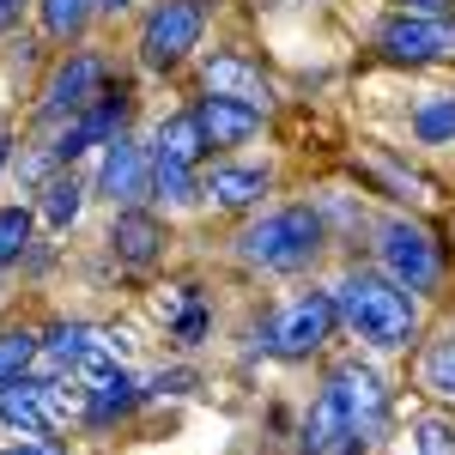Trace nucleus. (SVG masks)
Instances as JSON below:
<instances>
[{
	"label": "nucleus",
	"mask_w": 455,
	"mask_h": 455,
	"mask_svg": "<svg viewBox=\"0 0 455 455\" xmlns=\"http://www.w3.org/2000/svg\"><path fill=\"white\" fill-rule=\"evenodd\" d=\"M334 310L377 352H395L413 340V291L401 280H388V274H347L340 291H334Z\"/></svg>",
	"instance_id": "f257e3e1"
},
{
	"label": "nucleus",
	"mask_w": 455,
	"mask_h": 455,
	"mask_svg": "<svg viewBox=\"0 0 455 455\" xmlns=\"http://www.w3.org/2000/svg\"><path fill=\"white\" fill-rule=\"evenodd\" d=\"M315 249H322V219H315L310 207H280V212H267L261 225L243 231V261L267 267V274H298V267H310Z\"/></svg>",
	"instance_id": "f03ea898"
},
{
	"label": "nucleus",
	"mask_w": 455,
	"mask_h": 455,
	"mask_svg": "<svg viewBox=\"0 0 455 455\" xmlns=\"http://www.w3.org/2000/svg\"><path fill=\"white\" fill-rule=\"evenodd\" d=\"M334 407H340V419H347V455H358L364 443H377L383 437V419H388V388L383 377L371 371V364H358V358H347V364H334L328 371V388H322Z\"/></svg>",
	"instance_id": "7ed1b4c3"
},
{
	"label": "nucleus",
	"mask_w": 455,
	"mask_h": 455,
	"mask_svg": "<svg viewBox=\"0 0 455 455\" xmlns=\"http://www.w3.org/2000/svg\"><path fill=\"white\" fill-rule=\"evenodd\" d=\"M201 152H207V134H201L195 116H164L158 122V134H152V182H158L164 201H195L201 195L195 188Z\"/></svg>",
	"instance_id": "20e7f679"
},
{
	"label": "nucleus",
	"mask_w": 455,
	"mask_h": 455,
	"mask_svg": "<svg viewBox=\"0 0 455 455\" xmlns=\"http://www.w3.org/2000/svg\"><path fill=\"white\" fill-rule=\"evenodd\" d=\"M201 31H207V6L201 0H164L140 31L146 68H176L188 49H201Z\"/></svg>",
	"instance_id": "39448f33"
},
{
	"label": "nucleus",
	"mask_w": 455,
	"mask_h": 455,
	"mask_svg": "<svg viewBox=\"0 0 455 455\" xmlns=\"http://www.w3.org/2000/svg\"><path fill=\"white\" fill-rule=\"evenodd\" d=\"M377 249H383L388 280H401L407 291H431V285L443 280V255H437V243H431V231L407 225V219H388Z\"/></svg>",
	"instance_id": "423d86ee"
},
{
	"label": "nucleus",
	"mask_w": 455,
	"mask_h": 455,
	"mask_svg": "<svg viewBox=\"0 0 455 455\" xmlns=\"http://www.w3.org/2000/svg\"><path fill=\"white\" fill-rule=\"evenodd\" d=\"M377 49L388 61H450L455 55V19H419V12H395L383 31H377Z\"/></svg>",
	"instance_id": "0eeeda50"
},
{
	"label": "nucleus",
	"mask_w": 455,
	"mask_h": 455,
	"mask_svg": "<svg viewBox=\"0 0 455 455\" xmlns=\"http://www.w3.org/2000/svg\"><path fill=\"white\" fill-rule=\"evenodd\" d=\"M43 358L55 364V371H73V377H104L122 364V347L109 340L104 328H92V322H61L49 340H43Z\"/></svg>",
	"instance_id": "6e6552de"
},
{
	"label": "nucleus",
	"mask_w": 455,
	"mask_h": 455,
	"mask_svg": "<svg viewBox=\"0 0 455 455\" xmlns=\"http://www.w3.org/2000/svg\"><path fill=\"white\" fill-rule=\"evenodd\" d=\"M334 298L328 291H304V298H291L274 322V334H267V347L280 352V358H310L322 340H328V328H334Z\"/></svg>",
	"instance_id": "1a4fd4ad"
},
{
	"label": "nucleus",
	"mask_w": 455,
	"mask_h": 455,
	"mask_svg": "<svg viewBox=\"0 0 455 455\" xmlns=\"http://www.w3.org/2000/svg\"><path fill=\"white\" fill-rule=\"evenodd\" d=\"M98 98H104V61H98V55H73L68 68L49 79V92H43V116H49V122H61V116H85Z\"/></svg>",
	"instance_id": "9d476101"
},
{
	"label": "nucleus",
	"mask_w": 455,
	"mask_h": 455,
	"mask_svg": "<svg viewBox=\"0 0 455 455\" xmlns=\"http://www.w3.org/2000/svg\"><path fill=\"white\" fill-rule=\"evenodd\" d=\"M122 122H128V85L104 92V98L85 109V116H73V128L61 134V140H55V158L68 164V158H79L85 146H109L116 134H122Z\"/></svg>",
	"instance_id": "9b49d317"
},
{
	"label": "nucleus",
	"mask_w": 455,
	"mask_h": 455,
	"mask_svg": "<svg viewBox=\"0 0 455 455\" xmlns=\"http://www.w3.org/2000/svg\"><path fill=\"white\" fill-rule=\"evenodd\" d=\"M0 425H12L19 437H43L55 425V395H49V383H25V377L0 383Z\"/></svg>",
	"instance_id": "f8f14e48"
},
{
	"label": "nucleus",
	"mask_w": 455,
	"mask_h": 455,
	"mask_svg": "<svg viewBox=\"0 0 455 455\" xmlns=\"http://www.w3.org/2000/svg\"><path fill=\"white\" fill-rule=\"evenodd\" d=\"M146 176H152V164H146V152L134 140H109V152H104V176H98V188H104L109 201H122V207H134L146 195Z\"/></svg>",
	"instance_id": "ddd939ff"
},
{
	"label": "nucleus",
	"mask_w": 455,
	"mask_h": 455,
	"mask_svg": "<svg viewBox=\"0 0 455 455\" xmlns=\"http://www.w3.org/2000/svg\"><path fill=\"white\" fill-rule=\"evenodd\" d=\"M195 122H201L207 146H243L249 134L261 128V109H255V104H237V98H219V92H207V104L195 109Z\"/></svg>",
	"instance_id": "4468645a"
},
{
	"label": "nucleus",
	"mask_w": 455,
	"mask_h": 455,
	"mask_svg": "<svg viewBox=\"0 0 455 455\" xmlns=\"http://www.w3.org/2000/svg\"><path fill=\"white\" fill-rule=\"evenodd\" d=\"M109 243H116V255H122L128 267H152V261H158V249H164V225H158L152 212L128 207L122 219H116V231H109Z\"/></svg>",
	"instance_id": "2eb2a0df"
},
{
	"label": "nucleus",
	"mask_w": 455,
	"mask_h": 455,
	"mask_svg": "<svg viewBox=\"0 0 455 455\" xmlns=\"http://www.w3.org/2000/svg\"><path fill=\"white\" fill-rule=\"evenodd\" d=\"M207 92H219V98H237V104H255V109H267V79L249 68L243 55H212V61H207Z\"/></svg>",
	"instance_id": "dca6fc26"
},
{
	"label": "nucleus",
	"mask_w": 455,
	"mask_h": 455,
	"mask_svg": "<svg viewBox=\"0 0 455 455\" xmlns=\"http://www.w3.org/2000/svg\"><path fill=\"white\" fill-rule=\"evenodd\" d=\"M134 401H140V388H134V377L116 364V371H104V377H92V388H85V419L109 425V419H122V413H134Z\"/></svg>",
	"instance_id": "f3484780"
},
{
	"label": "nucleus",
	"mask_w": 455,
	"mask_h": 455,
	"mask_svg": "<svg viewBox=\"0 0 455 455\" xmlns=\"http://www.w3.org/2000/svg\"><path fill=\"white\" fill-rule=\"evenodd\" d=\"M201 195H212L219 207H255L261 195H267V171H249V164H219V171L207 176V188Z\"/></svg>",
	"instance_id": "a211bd4d"
},
{
	"label": "nucleus",
	"mask_w": 455,
	"mask_h": 455,
	"mask_svg": "<svg viewBox=\"0 0 455 455\" xmlns=\"http://www.w3.org/2000/svg\"><path fill=\"white\" fill-rule=\"evenodd\" d=\"M304 455H347V419H340V407L322 395L310 407V419H304Z\"/></svg>",
	"instance_id": "6ab92c4d"
},
{
	"label": "nucleus",
	"mask_w": 455,
	"mask_h": 455,
	"mask_svg": "<svg viewBox=\"0 0 455 455\" xmlns=\"http://www.w3.org/2000/svg\"><path fill=\"white\" fill-rule=\"evenodd\" d=\"M158 310L171 315V334L182 340V347H195V340L207 334V304H201V298H195L188 285H182V291H171V298H164Z\"/></svg>",
	"instance_id": "aec40b11"
},
{
	"label": "nucleus",
	"mask_w": 455,
	"mask_h": 455,
	"mask_svg": "<svg viewBox=\"0 0 455 455\" xmlns=\"http://www.w3.org/2000/svg\"><path fill=\"white\" fill-rule=\"evenodd\" d=\"M419 383L431 388V395H450V401H455V334H450V340H431V347H425Z\"/></svg>",
	"instance_id": "412c9836"
},
{
	"label": "nucleus",
	"mask_w": 455,
	"mask_h": 455,
	"mask_svg": "<svg viewBox=\"0 0 455 455\" xmlns=\"http://www.w3.org/2000/svg\"><path fill=\"white\" fill-rule=\"evenodd\" d=\"M413 134H419L425 146L455 140V98H425V104L413 109Z\"/></svg>",
	"instance_id": "4be33fe9"
},
{
	"label": "nucleus",
	"mask_w": 455,
	"mask_h": 455,
	"mask_svg": "<svg viewBox=\"0 0 455 455\" xmlns=\"http://www.w3.org/2000/svg\"><path fill=\"white\" fill-rule=\"evenodd\" d=\"M92 12H98V0H43V31L49 36H79Z\"/></svg>",
	"instance_id": "5701e85b"
},
{
	"label": "nucleus",
	"mask_w": 455,
	"mask_h": 455,
	"mask_svg": "<svg viewBox=\"0 0 455 455\" xmlns=\"http://www.w3.org/2000/svg\"><path fill=\"white\" fill-rule=\"evenodd\" d=\"M36 358V334L25 328H12V334H0V383H12V377H25Z\"/></svg>",
	"instance_id": "b1692460"
},
{
	"label": "nucleus",
	"mask_w": 455,
	"mask_h": 455,
	"mask_svg": "<svg viewBox=\"0 0 455 455\" xmlns=\"http://www.w3.org/2000/svg\"><path fill=\"white\" fill-rule=\"evenodd\" d=\"M79 195H85V188H79L73 176L49 182V195H43V219H49L55 231H61V225H73V219H79Z\"/></svg>",
	"instance_id": "393cba45"
},
{
	"label": "nucleus",
	"mask_w": 455,
	"mask_h": 455,
	"mask_svg": "<svg viewBox=\"0 0 455 455\" xmlns=\"http://www.w3.org/2000/svg\"><path fill=\"white\" fill-rule=\"evenodd\" d=\"M413 450H419V455H455V419L425 413V419L413 425Z\"/></svg>",
	"instance_id": "a878e982"
},
{
	"label": "nucleus",
	"mask_w": 455,
	"mask_h": 455,
	"mask_svg": "<svg viewBox=\"0 0 455 455\" xmlns=\"http://www.w3.org/2000/svg\"><path fill=\"white\" fill-rule=\"evenodd\" d=\"M25 237H31V212H25V207H6V212H0V267L25 255Z\"/></svg>",
	"instance_id": "bb28decb"
},
{
	"label": "nucleus",
	"mask_w": 455,
	"mask_h": 455,
	"mask_svg": "<svg viewBox=\"0 0 455 455\" xmlns=\"http://www.w3.org/2000/svg\"><path fill=\"white\" fill-rule=\"evenodd\" d=\"M6 455H68V450H61V443H55V437L43 431V437H19V443H12Z\"/></svg>",
	"instance_id": "cd10ccee"
},
{
	"label": "nucleus",
	"mask_w": 455,
	"mask_h": 455,
	"mask_svg": "<svg viewBox=\"0 0 455 455\" xmlns=\"http://www.w3.org/2000/svg\"><path fill=\"white\" fill-rule=\"evenodd\" d=\"M401 12H419V19H455V0H401Z\"/></svg>",
	"instance_id": "c85d7f7f"
},
{
	"label": "nucleus",
	"mask_w": 455,
	"mask_h": 455,
	"mask_svg": "<svg viewBox=\"0 0 455 455\" xmlns=\"http://www.w3.org/2000/svg\"><path fill=\"white\" fill-rule=\"evenodd\" d=\"M19 12H25V0H0V31H12V25H19Z\"/></svg>",
	"instance_id": "c756f323"
},
{
	"label": "nucleus",
	"mask_w": 455,
	"mask_h": 455,
	"mask_svg": "<svg viewBox=\"0 0 455 455\" xmlns=\"http://www.w3.org/2000/svg\"><path fill=\"white\" fill-rule=\"evenodd\" d=\"M98 6H104V12H122V6H128V0H98Z\"/></svg>",
	"instance_id": "7c9ffc66"
},
{
	"label": "nucleus",
	"mask_w": 455,
	"mask_h": 455,
	"mask_svg": "<svg viewBox=\"0 0 455 455\" xmlns=\"http://www.w3.org/2000/svg\"><path fill=\"white\" fill-rule=\"evenodd\" d=\"M0 171H6V140H0Z\"/></svg>",
	"instance_id": "2f4dec72"
}]
</instances>
